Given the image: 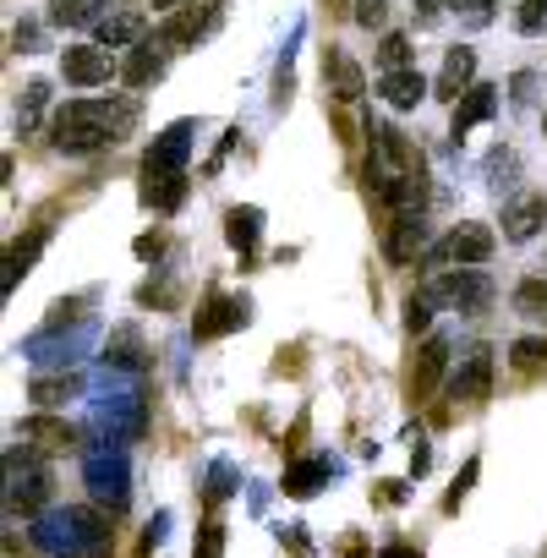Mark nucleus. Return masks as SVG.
Returning <instances> with one entry per match:
<instances>
[{"label": "nucleus", "instance_id": "1", "mask_svg": "<svg viewBox=\"0 0 547 558\" xmlns=\"http://www.w3.org/2000/svg\"><path fill=\"white\" fill-rule=\"evenodd\" d=\"M137 121V105L132 99H72L66 110H56L50 121V137L61 154H94L105 143H121Z\"/></svg>", "mask_w": 547, "mask_h": 558}, {"label": "nucleus", "instance_id": "2", "mask_svg": "<svg viewBox=\"0 0 547 558\" xmlns=\"http://www.w3.org/2000/svg\"><path fill=\"white\" fill-rule=\"evenodd\" d=\"M105 542H110V531L88 509H56L34 525V547H45L50 558H99Z\"/></svg>", "mask_w": 547, "mask_h": 558}, {"label": "nucleus", "instance_id": "3", "mask_svg": "<svg viewBox=\"0 0 547 558\" xmlns=\"http://www.w3.org/2000/svg\"><path fill=\"white\" fill-rule=\"evenodd\" d=\"M427 296H443V302L460 307V313H487L493 279H487L482 268H449V274H438L433 286H427Z\"/></svg>", "mask_w": 547, "mask_h": 558}, {"label": "nucleus", "instance_id": "4", "mask_svg": "<svg viewBox=\"0 0 547 558\" xmlns=\"http://www.w3.org/2000/svg\"><path fill=\"white\" fill-rule=\"evenodd\" d=\"M45 498H50V476H45V465H34L28 454H7V504L12 509H23V514H34V509H45Z\"/></svg>", "mask_w": 547, "mask_h": 558}, {"label": "nucleus", "instance_id": "5", "mask_svg": "<svg viewBox=\"0 0 547 558\" xmlns=\"http://www.w3.org/2000/svg\"><path fill=\"white\" fill-rule=\"evenodd\" d=\"M126 482H132V476H126V454H121V449H110V444H105V449H94V454H88V487H94V498H99V504L121 509V504H126V493H132Z\"/></svg>", "mask_w": 547, "mask_h": 558}, {"label": "nucleus", "instance_id": "6", "mask_svg": "<svg viewBox=\"0 0 547 558\" xmlns=\"http://www.w3.org/2000/svg\"><path fill=\"white\" fill-rule=\"evenodd\" d=\"M192 132H197L192 121H175L170 132H159L143 154V175H181V165L192 154Z\"/></svg>", "mask_w": 547, "mask_h": 558}, {"label": "nucleus", "instance_id": "7", "mask_svg": "<svg viewBox=\"0 0 547 558\" xmlns=\"http://www.w3.org/2000/svg\"><path fill=\"white\" fill-rule=\"evenodd\" d=\"M493 246H498V241H493L487 225H454L449 241H443L433 257H438V263H454V268H482V263L493 257Z\"/></svg>", "mask_w": 547, "mask_h": 558}, {"label": "nucleus", "instance_id": "8", "mask_svg": "<svg viewBox=\"0 0 547 558\" xmlns=\"http://www.w3.org/2000/svg\"><path fill=\"white\" fill-rule=\"evenodd\" d=\"M61 77H66L72 88H99V83L116 77V61H110V50H99V45H72V50L61 56Z\"/></svg>", "mask_w": 547, "mask_h": 558}, {"label": "nucleus", "instance_id": "9", "mask_svg": "<svg viewBox=\"0 0 547 558\" xmlns=\"http://www.w3.org/2000/svg\"><path fill=\"white\" fill-rule=\"evenodd\" d=\"M487 395H493V351L476 345V351L460 362V373L449 378V400H460V405H482Z\"/></svg>", "mask_w": 547, "mask_h": 558}, {"label": "nucleus", "instance_id": "10", "mask_svg": "<svg viewBox=\"0 0 547 558\" xmlns=\"http://www.w3.org/2000/svg\"><path fill=\"white\" fill-rule=\"evenodd\" d=\"M471 77H476V50H465V45H454V50L443 56V72H438V83H433V94H438V99H449V105H460V99H465V94L476 88Z\"/></svg>", "mask_w": 547, "mask_h": 558}, {"label": "nucleus", "instance_id": "11", "mask_svg": "<svg viewBox=\"0 0 547 558\" xmlns=\"http://www.w3.org/2000/svg\"><path fill=\"white\" fill-rule=\"evenodd\" d=\"M542 225H547V197H542V192H525V197H514V203L503 208V235H509V241H531Z\"/></svg>", "mask_w": 547, "mask_h": 558}, {"label": "nucleus", "instance_id": "12", "mask_svg": "<svg viewBox=\"0 0 547 558\" xmlns=\"http://www.w3.org/2000/svg\"><path fill=\"white\" fill-rule=\"evenodd\" d=\"M241 324H246V302H235V296H214V302L197 313L192 335H197V340H214V335H230V329H241Z\"/></svg>", "mask_w": 547, "mask_h": 558}, {"label": "nucleus", "instance_id": "13", "mask_svg": "<svg viewBox=\"0 0 547 558\" xmlns=\"http://www.w3.org/2000/svg\"><path fill=\"white\" fill-rule=\"evenodd\" d=\"M324 77H329V94L335 99H362L367 94V83H362V66L345 56V50H324Z\"/></svg>", "mask_w": 547, "mask_h": 558}, {"label": "nucleus", "instance_id": "14", "mask_svg": "<svg viewBox=\"0 0 547 558\" xmlns=\"http://www.w3.org/2000/svg\"><path fill=\"white\" fill-rule=\"evenodd\" d=\"M378 94H384L394 110H416V105L427 99V77H422L416 66H405V72H384V77H378Z\"/></svg>", "mask_w": 547, "mask_h": 558}, {"label": "nucleus", "instance_id": "15", "mask_svg": "<svg viewBox=\"0 0 547 558\" xmlns=\"http://www.w3.org/2000/svg\"><path fill=\"white\" fill-rule=\"evenodd\" d=\"M214 23H219V0H208V7L197 12H181V17H170L165 23V45H197L203 34H214Z\"/></svg>", "mask_w": 547, "mask_h": 558}, {"label": "nucleus", "instance_id": "16", "mask_svg": "<svg viewBox=\"0 0 547 558\" xmlns=\"http://www.w3.org/2000/svg\"><path fill=\"white\" fill-rule=\"evenodd\" d=\"M94 34H99V50H126V45H143L148 17H143V12H116V17H105Z\"/></svg>", "mask_w": 547, "mask_h": 558}, {"label": "nucleus", "instance_id": "17", "mask_svg": "<svg viewBox=\"0 0 547 558\" xmlns=\"http://www.w3.org/2000/svg\"><path fill=\"white\" fill-rule=\"evenodd\" d=\"M498 116V88H471L460 105H454V137H465L471 126H482V121H493Z\"/></svg>", "mask_w": 547, "mask_h": 558}, {"label": "nucleus", "instance_id": "18", "mask_svg": "<svg viewBox=\"0 0 547 558\" xmlns=\"http://www.w3.org/2000/svg\"><path fill=\"white\" fill-rule=\"evenodd\" d=\"M443 362H449V340H427L422 351H416V373H411V395H427L438 378H443Z\"/></svg>", "mask_w": 547, "mask_h": 558}, {"label": "nucleus", "instance_id": "19", "mask_svg": "<svg viewBox=\"0 0 547 558\" xmlns=\"http://www.w3.org/2000/svg\"><path fill=\"white\" fill-rule=\"evenodd\" d=\"M422 246H427V225H422V219H394V230H389V241H384L389 263H411Z\"/></svg>", "mask_w": 547, "mask_h": 558}, {"label": "nucleus", "instance_id": "20", "mask_svg": "<svg viewBox=\"0 0 547 558\" xmlns=\"http://www.w3.org/2000/svg\"><path fill=\"white\" fill-rule=\"evenodd\" d=\"M224 235H230L235 252H252L257 235H263V208H230L224 214Z\"/></svg>", "mask_w": 547, "mask_h": 558}, {"label": "nucleus", "instance_id": "21", "mask_svg": "<svg viewBox=\"0 0 547 558\" xmlns=\"http://www.w3.org/2000/svg\"><path fill=\"white\" fill-rule=\"evenodd\" d=\"M159 72H165V50H154V45H137V50H132V61L121 66L126 88H148Z\"/></svg>", "mask_w": 547, "mask_h": 558}, {"label": "nucleus", "instance_id": "22", "mask_svg": "<svg viewBox=\"0 0 547 558\" xmlns=\"http://www.w3.org/2000/svg\"><path fill=\"white\" fill-rule=\"evenodd\" d=\"M17 438H23V444L39 438V449H72V427H66V422H50V416H28V422L17 427Z\"/></svg>", "mask_w": 547, "mask_h": 558}, {"label": "nucleus", "instance_id": "23", "mask_svg": "<svg viewBox=\"0 0 547 558\" xmlns=\"http://www.w3.org/2000/svg\"><path fill=\"white\" fill-rule=\"evenodd\" d=\"M514 313L531 318V324H547V279L542 274H531V279L514 286Z\"/></svg>", "mask_w": 547, "mask_h": 558}, {"label": "nucleus", "instance_id": "24", "mask_svg": "<svg viewBox=\"0 0 547 558\" xmlns=\"http://www.w3.org/2000/svg\"><path fill=\"white\" fill-rule=\"evenodd\" d=\"M181 197H186V175H148V186H143V203L159 214L181 208Z\"/></svg>", "mask_w": 547, "mask_h": 558}, {"label": "nucleus", "instance_id": "25", "mask_svg": "<svg viewBox=\"0 0 547 558\" xmlns=\"http://www.w3.org/2000/svg\"><path fill=\"white\" fill-rule=\"evenodd\" d=\"M324 482H329V460H302V465L285 471V493L291 498H313Z\"/></svg>", "mask_w": 547, "mask_h": 558}, {"label": "nucleus", "instance_id": "26", "mask_svg": "<svg viewBox=\"0 0 547 558\" xmlns=\"http://www.w3.org/2000/svg\"><path fill=\"white\" fill-rule=\"evenodd\" d=\"M99 7H105V0H56V7H50V23H72V28H83V23H105L99 17Z\"/></svg>", "mask_w": 547, "mask_h": 558}, {"label": "nucleus", "instance_id": "27", "mask_svg": "<svg viewBox=\"0 0 547 558\" xmlns=\"http://www.w3.org/2000/svg\"><path fill=\"white\" fill-rule=\"evenodd\" d=\"M45 105H50V83H28L23 88V105H17V132H34L39 116H45Z\"/></svg>", "mask_w": 547, "mask_h": 558}, {"label": "nucleus", "instance_id": "28", "mask_svg": "<svg viewBox=\"0 0 547 558\" xmlns=\"http://www.w3.org/2000/svg\"><path fill=\"white\" fill-rule=\"evenodd\" d=\"M39 246H45V230H34L28 241H17V246H12V257H7V291L17 286V274H28V263L39 257Z\"/></svg>", "mask_w": 547, "mask_h": 558}, {"label": "nucleus", "instance_id": "29", "mask_svg": "<svg viewBox=\"0 0 547 558\" xmlns=\"http://www.w3.org/2000/svg\"><path fill=\"white\" fill-rule=\"evenodd\" d=\"M77 389H83L77 378H34V389H28V395H34L39 405H66Z\"/></svg>", "mask_w": 547, "mask_h": 558}, {"label": "nucleus", "instance_id": "30", "mask_svg": "<svg viewBox=\"0 0 547 558\" xmlns=\"http://www.w3.org/2000/svg\"><path fill=\"white\" fill-rule=\"evenodd\" d=\"M378 66H384V72H405V66H411V39H405V34H389L384 50H378Z\"/></svg>", "mask_w": 547, "mask_h": 558}, {"label": "nucleus", "instance_id": "31", "mask_svg": "<svg viewBox=\"0 0 547 558\" xmlns=\"http://www.w3.org/2000/svg\"><path fill=\"white\" fill-rule=\"evenodd\" d=\"M514 28H520L525 39H531V34H547V0H520Z\"/></svg>", "mask_w": 547, "mask_h": 558}, {"label": "nucleus", "instance_id": "32", "mask_svg": "<svg viewBox=\"0 0 547 558\" xmlns=\"http://www.w3.org/2000/svg\"><path fill=\"white\" fill-rule=\"evenodd\" d=\"M105 362H110V367H143V356H137V340H132V335L121 329V335L110 340V351H105Z\"/></svg>", "mask_w": 547, "mask_h": 558}, {"label": "nucleus", "instance_id": "33", "mask_svg": "<svg viewBox=\"0 0 547 558\" xmlns=\"http://www.w3.org/2000/svg\"><path fill=\"white\" fill-rule=\"evenodd\" d=\"M509 362H514V367H525V373H531V367H542V362H547V340H514Z\"/></svg>", "mask_w": 547, "mask_h": 558}, {"label": "nucleus", "instance_id": "34", "mask_svg": "<svg viewBox=\"0 0 547 558\" xmlns=\"http://www.w3.org/2000/svg\"><path fill=\"white\" fill-rule=\"evenodd\" d=\"M454 12L465 28H487L493 23V0H454Z\"/></svg>", "mask_w": 547, "mask_h": 558}, {"label": "nucleus", "instance_id": "35", "mask_svg": "<svg viewBox=\"0 0 547 558\" xmlns=\"http://www.w3.org/2000/svg\"><path fill=\"white\" fill-rule=\"evenodd\" d=\"M427 324H433V296L422 291V296H411V302H405V329L416 335V329H427Z\"/></svg>", "mask_w": 547, "mask_h": 558}, {"label": "nucleus", "instance_id": "36", "mask_svg": "<svg viewBox=\"0 0 547 558\" xmlns=\"http://www.w3.org/2000/svg\"><path fill=\"white\" fill-rule=\"evenodd\" d=\"M476 471H482V465H476V460H465V471L454 476V487H449V498H443V509H460V504H465V493H471V482H476Z\"/></svg>", "mask_w": 547, "mask_h": 558}, {"label": "nucleus", "instance_id": "37", "mask_svg": "<svg viewBox=\"0 0 547 558\" xmlns=\"http://www.w3.org/2000/svg\"><path fill=\"white\" fill-rule=\"evenodd\" d=\"M384 17H389V0H356V23L362 28H384Z\"/></svg>", "mask_w": 547, "mask_h": 558}, {"label": "nucleus", "instance_id": "38", "mask_svg": "<svg viewBox=\"0 0 547 558\" xmlns=\"http://www.w3.org/2000/svg\"><path fill=\"white\" fill-rule=\"evenodd\" d=\"M224 553V525H203V547H197V558H219Z\"/></svg>", "mask_w": 547, "mask_h": 558}, {"label": "nucleus", "instance_id": "39", "mask_svg": "<svg viewBox=\"0 0 547 558\" xmlns=\"http://www.w3.org/2000/svg\"><path fill=\"white\" fill-rule=\"evenodd\" d=\"M230 482H235V471L219 460V465H214V476H208V498H224V493H230Z\"/></svg>", "mask_w": 547, "mask_h": 558}, {"label": "nucleus", "instance_id": "40", "mask_svg": "<svg viewBox=\"0 0 547 558\" xmlns=\"http://www.w3.org/2000/svg\"><path fill=\"white\" fill-rule=\"evenodd\" d=\"M427 465H433V454H427V444H422V438H416V444H411V471H416V476H422V471H427Z\"/></svg>", "mask_w": 547, "mask_h": 558}, {"label": "nucleus", "instance_id": "41", "mask_svg": "<svg viewBox=\"0 0 547 558\" xmlns=\"http://www.w3.org/2000/svg\"><path fill=\"white\" fill-rule=\"evenodd\" d=\"M137 257H159V235H143L137 241Z\"/></svg>", "mask_w": 547, "mask_h": 558}, {"label": "nucleus", "instance_id": "42", "mask_svg": "<svg viewBox=\"0 0 547 558\" xmlns=\"http://www.w3.org/2000/svg\"><path fill=\"white\" fill-rule=\"evenodd\" d=\"M416 7H422V17H433V7H438V0H416Z\"/></svg>", "mask_w": 547, "mask_h": 558}, {"label": "nucleus", "instance_id": "43", "mask_svg": "<svg viewBox=\"0 0 547 558\" xmlns=\"http://www.w3.org/2000/svg\"><path fill=\"white\" fill-rule=\"evenodd\" d=\"M384 558H411V553H405V547H389V553H384Z\"/></svg>", "mask_w": 547, "mask_h": 558}, {"label": "nucleus", "instance_id": "44", "mask_svg": "<svg viewBox=\"0 0 547 558\" xmlns=\"http://www.w3.org/2000/svg\"><path fill=\"white\" fill-rule=\"evenodd\" d=\"M154 7H175V0H154Z\"/></svg>", "mask_w": 547, "mask_h": 558}]
</instances>
